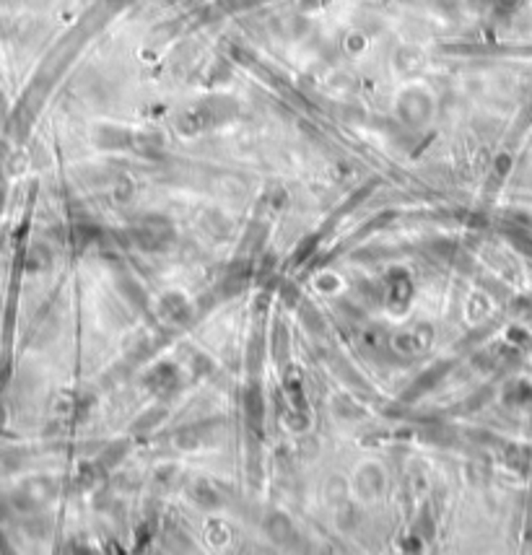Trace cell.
Returning <instances> with one entry per match:
<instances>
[{
  "label": "cell",
  "instance_id": "1",
  "mask_svg": "<svg viewBox=\"0 0 532 555\" xmlns=\"http://www.w3.org/2000/svg\"><path fill=\"white\" fill-rule=\"evenodd\" d=\"M132 237L143 249H161L172 239V231L166 228L164 221H146L138 231H132Z\"/></svg>",
  "mask_w": 532,
  "mask_h": 555
},
{
  "label": "cell",
  "instance_id": "2",
  "mask_svg": "<svg viewBox=\"0 0 532 555\" xmlns=\"http://www.w3.org/2000/svg\"><path fill=\"white\" fill-rule=\"evenodd\" d=\"M268 532H270L273 540H278V543H284L288 540V534H291V521L281 517V514H273V519L268 521Z\"/></svg>",
  "mask_w": 532,
  "mask_h": 555
},
{
  "label": "cell",
  "instance_id": "3",
  "mask_svg": "<svg viewBox=\"0 0 532 555\" xmlns=\"http://www.w3.org/2000/svg\"><path fill=\"white\" fill-rule=\"evenodd\" d=\"M304 324H307V327H312V330H319V327H322L314 311H307V314H304Z\"/></svg>",
  "mask_w": 532,
  "mask_h": 555
},
{
  "label": "cell",
  "instance_id": "4",
  "mask_svg": "<svg viewBox=\"0 0 532 555\" xmlns=\"http://www.w3.org/2000/svg\"><path fill=\"white\" fill-rule=\"evenodd\" d=\"M3 205H5V192L0 189V213H3Z\"/></svg>",
  "mask_w": 532,
  "mask_h": 555
}]
</instances>
